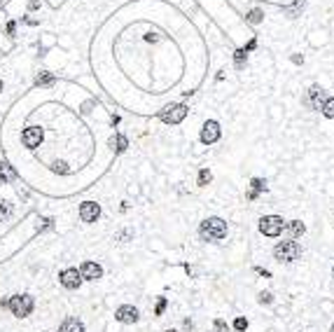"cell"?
<instances>
[{"label":"cell","mask_w":334,"mask_h":332,"mask_svg":"<svg viewBox=\"0 0 334 332\" xmlns=\"http://www.w3.org/2000/svg\"><path fill=\"white\" fill-rule=\"evenodd\" d=\"M199 234H201L203 241L208 243H218L227 236V222L222 218H206L201 224H199Z\"/></svg>","instance_id":"obj_1"},{"label":"cell","mask_w":334,"mask_h":332,"mask_svg":"<svg viewBox=\"0 0 334 332\" xmlns=\"http://www.w3.org/2000/svg\"><path fill=\"white\" fill-rule=\"evenodd\" d=\"M7 309L14 318H28V316L33 314V309H36V299L28 295V293H24V295H12L7 299Z\"/></svg>","instance_id":"obj_2"},{"label":"cell","mask_w":334,"mask_h":332,"mask_svg":"<svg viewBox=\"0 0 334 332\" xmlns=\"http://www.w3.org/2000/svg\"><path fill=\"white\" fill-rule=\"evenodd\" d=\"M301 255V246H299L295 239H288V241H281L276 248H273V258L278 262H295Z\"/></svg>","instance_id":"obj_3"},{"label":"cell","mask_w":334,"mask_h":332,"mask_svg":"<svg viewBox=\"0 0 334 332\" xmlns=\"http://www.w3.org/2000/svg\"><path fill=\"white\" fill-rule=\"evenodd\" d=\"M283 229H285V220L281 216H264L260 220V232L264 236H269V239H276V236H281Z\"/></svg>","instance_id":"obj_4"},{"label":"cell","mask_w":334,"mask_h":332,"mask_svg":"<svg viewBox=\"0 0 334 332\" xmlns=\"http://www.w3.org/2000/svg\"><path fill=\"white\" fill-rule=\"evenodd\" d=\"M187 106L185 103H173V106H166V108L159 112V119L164 122V124H180L183 119L187 117Z\"/></svg>","instance_id":"obj_5"},{"label":"cell","mask_w":334,"mask_h":332,"mask_svg":"<svg viewBox=\"0 0 334 332\" xmlns=\"http://www.w3.org/2000/svg\"><path fill=\"white\" fill-rule=\"evenodd\" d=\"M220 136H222L220 124H218L215 119H208V122H203V126H201V136H199L203 145L218 143V141H220Z\"/></svg>","instance_id":"obj_6"},{"label":"cell","mask_w":334,"mask_h":332,"mask_svg":"<svg viewBox=\"0 0 334 332\" xmlns=\"http://www.w3.org/2000/svg\"><path fill=\"white\" fill-rule=\"evenodd\" d=\"M59 283H61L66 290H77L82 286V276H79V269L75 267H68V269H63L59 274Z\"/></svg>","instance_id":"obj_7"},{"label":"cell","mask_w":334,"mask_h":332,"mask_svg":"<svg viewBox=\"0 0 334 332\" xmlns=\"http://www.w3.org/2000/svg\"><path fill=\"white\" fill-rule=\"evenodd\" d=\"M323 103H325V89L318 87V84H313V87L306 91V96H304V106L311 108V110H320L323 108Z\"/></svg>","instance_id":"obj_8"},{"label":"cell","mask_w":334,"mask_h":332,"mask_svg":"<svg viewBox=\"0 0 334 332\" xmlns=\"http://www.w3.org/2000/svg\"><path fill=\"white\" fill-rule=\"evenodd\" d=\"M101 218V206H98L96 201H84V204H79V220L84 224H94Z\"/></svg>","instance_id":"obj_9"},{"label":"cell","mask_w":334,"mask_h":332,"mask_svg":"<svg viewBox=\"0 0 334 332\" xmlns=\"http://www.w3.org/2000/svg\"><path fill=\"white\" fill-rule=\"evenodd\" d=\"M42 143V129L40 126H28L21 131V145L28 150H36L37 145Z\"/></svg>","instance_id":"obj_10"},{"label":"cell","mask_w":334,"mask_h":332,"mask_svg":"<svg viewBox=\"0 0 334 332\" xmlns=\"http://www.w3.org/2000/svg\"><path fill=\"white\" fill-rule=\"evenodd\" d=\"M114 318L119 321V323L124 325H131V323H138V318H141V314H138V309L131 304H122L117 311H114Z\"/></svg>","instance_id":"obj_11"},{"label":"cell","mask_w":334,"mask_h":332,"mask_svg":"<svg viewBox=\"0 0 334 332\" xmlns=\"http://www.w3.org/2000/svg\"><path fill=\"white\" fill-rule=\"evenodd\" d=\"M79 276H82V281H98V278H103V267L98 262H82Z\"/></svg>","instance_id":"obj_12"},{"label":"cell","mask_w":334,"mask_h":332,"mask_svg":"<svg viewBox=\"0 0 334 332\" xmlns=\"http://www.w3.org/2000/svg\"><path fill=\"white\" fill-rule=\"evenodd\" d=\"M59 332H84V323L79 321L77 316H68V318H63L61 321Z\"/></svg>","instance_id":"obj_13"},{"label":"cell","mask_w":334,"mask_h":332,"mask_svg":"<svg viewBox=\"0 0 334 332\" xmlns=\"http://www.w3.org/2000/svg\"><path fill=\"white\" fill-rule=\"evenodd\" d=\"M285 232L290 234V239H299L301 234L306 232V224L301 220H290V222H285Z\"/></svg>","instance_id":"obj_14"},{"label":"cell","mask_w":334,"mask_h":332,"mask_svg":"<svg viewBox=\"0 0 334 332\" xmlns=\"http://www.w3.org/2000/svg\"><path fill=\"white\" fill-rule=\"evenodd\" d=\"M36 84L40 87V89H49V87H54V84H56V77H54V73L42 71V73H37Z\"/></svg>","instance_id":"obj_15"},{"label":"cell","mask_w":334,"mask_h":332,"mask_svg":"<svg viewBox=\"0 0 334 332\" xmlns=\"http://www.w3.org/2000/svg\"><path fill=\"white\" fill-rule=\"evenodd\" d=\"M12 180H17V171L12 169L7 162H0V185H7Z\"/></svg>","instance_id":"obj_16"},{"label":"cell","mask_w":334,"mask_h":332,"mask_svg":"<svg viewBox=\"0 0 334 332\" xmlns=\"http://www.w3.org/2000/svg\"><path fill=\"white\" fill-rule=\"evenodd\" d=\"M266 189V183H264L262 178H253L250 180V192H248V201H255L257 197H260V192H264Z\"/></svg>","instance_id":"obj_17"},{"label":"cell","mask_w":334,"mask_h":332,"mask_svg":"<svg viewBox=\"0 0 334 332\" xmlns=\"http://www.w3.org/2000/svg\"><path fill=\"white\" fill-rule=\"evenodd\" d=\"M12 216H14V206H12L9 201H2V199H0V222H7Z\"/></svg>","instance_id":"obj_18"},{"label":"cell","mask_w":334,"mask_h":332,"mask_svg":"<svg viewBox=\"0 0 334 332\" xmlns=\"http://www.w3.org/2000/svg\"><path fill=\"white\" fill-rule=\"evenodd\" d=\"M126 148H129V141H126V136H122V134L114 136V152H124Z\"/></svg>","instance_id":"obj_19"},{"label":"cell","mask_w":334,"mask_h":332,"mask_svg":"<svg viewBox=\"0 0 334 332\" xmlns=\"http://www.w3.org/2000/svg\"><path fill=\"white\" fill-rule=\"evenodd\" d=\"M320 112H323L327 119H334V99H325V103H323Z\"/></svg>","instance_id":"obj_20"},{"label":"cell","mask_w":334,"mask_h":332,"mask_svg":"<svg viewBox=\"0 0 334 332\" xmlns=\"http://www.w3.org/2000/svg\"><path fill=\"white\" fill-rule=\"evenodd\" d=\"M211 180H213V176H211V171H208V169H201V171H199V180H196V183H199V187H206Z\"/></svg>","instance_id":"obj_21"},{"label":"cell","mask_w":334,"mask_h":332,"mask_svg":"<svg viewBox=\"0 0 334 332\" xmlns=\"http://www.w3.org/2000/svg\"><path fill=\"white\" fill-rule=\"evenodd\" d=\"M246 49H236V52H234V63H236V68L238 71H241V68H243V66H246Z\"/></svg>","instance_id":"obj_22"},{"label":"cell","mask_w":334,"mask_h":332,"mask_svg":"<svg viewBox=\"0 0 334 332\" xmlns=\"http://www.w3.org/2000/svg\"><path fill=\"white\" fill-rule=\"evenodd\" d=\"M234 330L246 332V330H248V318H243V316H238L236 321H234Z\"/></svg>","instance_id":"obj_23"},{"label":"cell","mask_w":334,"mask_h":332,"mask_svg":"<svg viewBox=\"0 0 334 332\" xmlns=\"http://www.w3.org/2000/svg\"><path fill=\"white\" fill-rule=\"evenodd\" d=\"M262 12H260V9H253V12H250V14H248V21H250V24H260V21H262Z\"/></svg>","instance_id":"obj_24"},{"label":"cell","mask_w":334,"mask_h":332,"mask_svg":"<svg viewBox=\"0 0 334 332\" xmlns=\"http://www.w3.org/2000/svg\"><path fill=\"white\" fill-rule=\"evenodd\" d=\"M166 309V297H159L157 299V306H154V316H161Z\"/></svg>","instance_id":"obj_25"},{"label":"cell","mask_w":334,"mask_h":332,"mask_svg":"<svg viewBox=\"0 0 334 332\" xmlns=\"http://www.w3.org/2000/svg\"><path fill=\"white\" fill-rule=\"evenodd\" d=\"M260 302H262V304H271L273 302L271 293H260Z\"/></svg>","instance_id":"obj_26"},{"label":"cell","mask_w":334,"mask_h":332,"mask_svg":"<svg viewBox=\"0 0 334 332\" xmlns=\"http://www.w3.org/2000/svg\"><path fill=\"white\" fill-rule=\"evenodd\" d=\"M215 330H218V332H224V330H227V323L218 318V321H215Z\"/></svg>","instance_id":"obj_27"},{"label":"cell","mask_w":334,"mask_h":332,"mask_svg":"<svg viewBox=\"0 0 334 332\" xmlns=\"http://www.w3.org/2000/svg\"><path fill=\"white\" fill-rule=\"evenodd\" d=\"M257 47V40H250V42H248V47H243V49H246V52H250V49H255Z\"/></svg>","instance_id":"obj_28"},{"label":"cell","mask_w":334,"mask_h":332,"mask_svg":"<svg viewBox=\"0 0 334 332\" xmlns=\"http://www.w3.org/2000/svg\"><path fill=\"white\" fill-rule=\"evenodd\" d=\"M255 271H257V274H262L264 278H269V276H271V274H269V271H266V269H262V267H257Z\"/></svg>","instance_id":"obj_29"},{"label":"cell","mask_w":334,"mask_h":332,"mask_svg":"<svg viewBox=\"0 0 334 332\" xmlns=\"http://www.w3.org/2000/svg\"><path fill=\"white\" fill-rule=\"evenodd\" d=\"M2 87H5V84H2V77H0V91H2Z\"/></svg>","instance_id":"obj_30"},{"label":"cell","mask_w":334,"mask_h":332,"mask_svg":"<svg viewBox=\"0 0 334 332\" xmlns=\"http://www.w3.org/2000/svg\"><path fill=\"white\" fill-rule=\"evenodd\" d=\"M2 5H5V0H0V9H2Z\"/></svg>","instance_id":"obj_31"},{"label":"cell","mask_w":334,"mask_h":332,"mask_svg":"<svg viewBox=\"0 0 334 332\" xmlns=\"http://www.w3.org/2000/svg\"><path fill=\"white\" fill-rule=\"evenodd\" d=\"M164 332H180V330H164Z\"/></svg>","instance_id":"obj_32"},{"label":"cell","mask_w":334,"mask_h":332,"mask_svg":"<svg viewBox=\"0 0 334 332\" xmlns=\"http://www.w3.org/2000/svg\"><path fill=\"white\" fill-rule=\"evenodd\" d=\"M332 274H334V267H332Z\"/></svg>","instance_id":"obj_33"},{"label":"cell","mask_w":334,"mask_h":332,"mask_svg":"<svg viewBox=\"0 0 334 332\" xmlns=\"http://www.w3.org/2000/svg\"><path fill=\"white\" fill-rule=\"evenodd\" d=\"M332 332H334V325H332Z\"/></svg>","instance_id":"obj_34"}]
</instances>
